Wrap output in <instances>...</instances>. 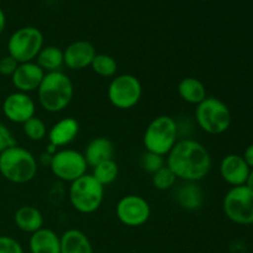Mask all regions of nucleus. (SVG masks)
Wrapping results in <instances>:
<instances>
[{"instance_id":"nucleus-1","label":"nucleus","mask_w":253,"mask_h":253,"mask_svg":"<svg viewBox=\"0 0 253 253\" xmlns=\"http://www.w3.org/2000/svg\"><path fill=\"white\" fill-rule=\"evenodd\" d=\"M211 156L203 143L193 138L178 141L166 156V166L182 182L204 179L211 169Z\"/></svg>"},{"instance_id":"nucleus-2","label":"nucleus","mask_w":253,"mask_h":253,"mask_svg":"<svg viewBox=\"0 0 253 253\" xmlns=\"http://www.w3.org/2000/svg\"><path fill=\"white\" fill-rule=\"evenodd\" d=\"M74 95V85L67 74L57 71L44 74L39 89L37 99L47 113H61L68 108Z\"/></svg>"},{"instance_id":"nucleus-3","label":"nucleus","mask_w":253,"mask_h":253,"mask_svg":"<svg viewBox=\"0 0 253 253\" xmlns=\"http://www.w3.org/2000/svg\"><path fill=\"white\" fill-rule=\"evenodd\" d=\"M36 157L25 147L16 145L0 153V174L14 184H26L37 174Z\"/></svg>"},{"instance_id":"nucleus-4","label":"nucleus","mask_w":253,"mask_h":253,"mask_svg":"<svg viewBox=\"0 0 253 253\" xmlns=\"http://www.w3.org/2000/svg\"><path fill=\"white\" fill-rule=\"evenodd\" d=\"M178 142V124L172 116L160 115L153 119L143 133V146L147 152L166 157Z\"/></svg>"},{"instance_id":"nucleus-5","label":"nucleus","mask_w":253,"mask_h":253,"mask_svg":"<svg viewBox=\"0 0 253 253\" xmlns=\"http://www.w3.org/2000/svg\"><path fill=\"white\" fill-rule=\"evenodd\" d=\"M105 187L91 174H84L71 183L69 203L76 211L81 214H93L104 202Z\"/></svg>"},{"instance_id":"nucleus-6","label":"nucleus","mask_w":253,"mask_h":253,"mask_svg":"<svg viewBox=\"0 0 253 253\" xmlns=\"http://www.w3.org/2000/svg\"><path fill=\"white\" fill-rule=\"evenodd\" d=\"M195 121L204 132L221 135L231 125V111L219 98L207 96L195 108Z\"/></svg>"},{"instance_id":"nucleus-7","label":"nucleus","mask_w":253,"mask_h":253,"mask_svg":"<svg viewBox=\"0 0 253 253\" xmlns=\"http://www.w3.org/2000/svg\"><path fill=\"white\" fill-rule=\"evenodd\" d=\"M7 54L17 63L34 62L43 47V35L37 27H20L7 40Z\"/></svg>"},{"instance_id":"nucleus-8","label":"nucleus","mask_w":253,"mask_h":253,"mask_svg":"<svg viewBox=\"0 0 253 253\" xmlns=\"http://www.w3.org/2000/svg\"><path fill=\"white\" fill-rule=\"evenodd\" d=\"M108 98L111 105L119 110L132 109L142 98V84L133 74H119L109 84Z\"/></svg>"},{"instance_id":"nucleus-9","label":"nucleus","mask_w":253,"mask_h":253,"mask_svg":"<svg viewBox=\"0 0 253 253\" xmlns=\"http://www.w3.org/2000/svg\"><path fill=\"white\" fill-rule=\"evenodd\" d=\"M222 209L234 224L253 225V190L246 185L232 187L224 197Z\"/></svg>"},{"instance_id":"nucleus-10","label":"nucleus","mask_w":253,"mask_h":253,"mask_svg":"<svg viewBox=\"0 0 253 253\" xmlns=\"http://www.w3.org/2000/svg\"><path fill=\"white\" fill-rule=\"evenodd\" d=\"M49 168L57 179L73 183L86 174L88 165L82 152L72 148H62L52 156Z\"/></svg>"},{"instance_id":"nucleus-11","label":"nucleus","mask_w":253,"mask_h":253,"mask_svg":"<svg viewBox=\"0 0 253 253\" xmlns=\"http://www.w3.org/2000/svg\"><path fill=\"white\" fill-rule=\"evenodd\" d=\"M115 214L119 221L125 226L140 227L150 220V203L141 195H125L116 204Z\"/></svg>"},{"instance_id":"nucleus-12","label":"nucleus","mask_w":253,"mask_h":253,"mask_svg":"<svg viewBox=\"0 0 253 253\" xmlns=\"http://www.w3.org/2000/svg\"><path fill=\"white\" fill-rule=\"evenodd\" d=\"M2 114L9 121L14 124H25L34 118L36 113V103L30 94L14 91L5 96L2 101Z\"/></svg>"},{"instance_id":"nucleus-13","label":"nucleus","mask_w":253,"mask_h":253,"mask_svg":"<svg viewBox=\"0 0 253 253\" xmlns=\"http://www.w3.org/2000/svg\"><path fill=\"white\" fill-rule=\"evenodd\" d=\"M44 74L43 69L35 61L19 63L16 71L11 76V83L16 91L29 94L39 89Z\"/></svg>"},{"instance_id":"nucleus-14","label":"nucleus","mask_w":253,"mask_h":253,"mask_svg":"<svg viewBox=\"0 0 253 253\" xmlns=\"http://www.w3.org/2000/svg\"><path fill=\"white\" fill-rule=\"evenodd\" d=\"M95 56L96 51L93 43L84 40L74 41L63 51L64 66L71 71H82L91 66Z\"/></svg>"},{"instance_id":"nucleus-15","label":"nucleus","mask_w":253,"mask_h":253,"mask_svg":"<svg viewBox=\"0 0 253 253\" xmlns=\"http://www.w3.org/2000/svg\"><path fill=\"white\" fill-rule=\"evenodd\" d=\"M251 168L245 162L244 157L240 155H227L220 163V175L227 184L232 187L245 185Z\"/></svg>"},{"instance_id":"nucleus-16","label":"nucleus","mask_w":253,"mask_h":253,"mask_svg":"<svg viewBox=\"0 0 253 253\" xmlns=\"http://www.w3.org/2000/svg\"><path fill=\"white\" fill-rule=\"evenodd\" d=\"M173 198L182 209L195 211L204 204L205 194L198 182H182L173 188Z\"/></svg>"},{"instance_id":"nucleus-17","label":"nucleus","mask_w":253,"mask_h":253,"mask_svg":"<svg viewBox=\"0 0 253 253\" xmlns=\"http://www.w3.org/2000/svg\"><path fill=\"white\" fill-rule=\"evenodd\" d=\"M79 123L74 118H64L52 125L48 130L47 137L54 147H64L73 142L79 133Z\"/></svg>"},{"instance_id":"nucleus-18","label":"nucleus","mask_w":253,"mask_h":253,"mask_svg":"<svg viewBox=\"0 0 253 253\" xmlns=\"http://www.w3.org/2000/svg\"><path fill=\"white\" fill-rule=\"evenodd\" d=\"M84 158L86 161L88 167H95L96 165L105 161L114 160L115 155V146L111 140L108 137H95L91 141H89L88 145L85 146L83 152Z\"/></svg>"},{"instance_id":"nucleus-19","label":"nucleus","mask_w":253,"mask_h":253,"mask_svg":"<svg viewBox=\"0 0 253 253\" xmlns=\"http://www.w3.org/2000/svg\"><path fill=\"white\" fill-rule=\"evenodd\" d=\"M29 249L31 253H61V236L53 230L42 227L31 234Z\"/></svg>"},{"instance_id":"nucleus-20","label":"nucleus","mask_w":253,"mask_h":253,"mask_svg":"<svg viewBox=\"0 0 253 253\" xmlns=\"http://www.w3.org/2000/svg\"><path fill=\"white\" fill-rule=\"evenodd\" d=\"M43 215L32 205H22L15 211L14 222L19 230L26 234H34L43 227Z\"/></svg>"},{"instance_id":"nucleus-21","label":"nucleus","mask_w":253,"mask_h":253,"mask_svg":"<svg viewBox=\"0 0 253 253\" xmlns=\"http://www.w3.org/2000/svg\"><path fill=\"white\" fill-rule=\"evenodd\" d=\"M61 253H93V246L83 231L69 229L61 236Z\"/></svg>"},{"instance_id":"nucleus-22","label":"nucleus","mask_w":253,"mask_h":253,"mask_svg":"<svg viewBox=\"0 0 253 253\" xmlns=\"http://www.w3.org/2000/svg\"><path fill=\"white\" fill-rule=\"evenodd\" d=\"M178 94L183 101L198 105L207 98V88L200 79L195 77H185L178 84Z\"/></svg>"},{"instance_id":"nucleus-23","label":"nucleus","mask_w":253,"mask_h":253,"mask_svg":"<svg viewBox=\"0 0 253 253\" xmlns=\"http://www.w3.org/2000/svg\"><path fill=\"white\" fill-rule=\"evenodd\" d=\"M35 62L43 69L44 73L59 71V68L64 66L63 49L57 46H43Z\"/></svg>"},{"instance_id":"nucleus-24","label":"nucleus","mask_w":253,"mask_h":253,"mask_svg":"<svg viewBox=\"0 0 253 253\" xmlns=\"http://www.w3.org/2000/svg\"><path fill=\"white\" fill-rule=\"evenodd\" d=\"M91 69L103 78H114L118 72V62L113 56L106 53H96L91 62Z\"/></svg>"},{"instance_id":"nucleus-25","label":"nucleus","mask_w":253,"mask_h":253,"mask_svg":"<svg viewBox=\"0 0 253 253\" xmlns=\"http://www.w3.org/2000/svg\"><path fill=\"white\" fill-rule=\"evenodd\" d=\"M94 178L100 183L103 187L111 184L116 180L119 175V166L115 162V160H109L105 162H101L93 167V173H91Z\"/></svg>"},{"instance_id":"nucleus-26","label":"nucleus","mask_w":253,"mask_h":253,"mask_svg":"<svg viewBox=\"0 0 253 253\" xmlns=\"http://www.w3.org/2000/svg\"><path fill=\"white\" fill-rule=\"evenodd\" d=\"M22 131L29 140L36 141V142L44 140L47 137V133H48L46 124L36 116L22 124Z\"/></svg>"},{"instance_id":"nucleus-27","label":"nucleus","mask_w":253,"mask_h":253,"mask_svg":"<svg viewBox=\"0 0 253 253\" xmlns=\"http://www.w3.org/2000/svg\"><path fill=\"white\" fill-rule=\"evenodd\" d=\"M177 179L174 173L165 166L152 174V184L157 190H170L177 184Z\"/></svg>"},{"instance_id":"nucleus-28","label":"nucleus","mask_w":253,"mask_h":253,"mask_svg":"<svg viewBox=\"0 0 253 253\" xmlns=\"http://www.w3.org/2000/svg\"><path fill=\"white\" fill-rule=\"evenodd\" d=\"M140 165L146 172L151 173H156L157 170H160L161 168H163L166 166V157L160 155H156V153L152 152H147L146 151L142 156H141L140 160Z\"/></svg>"},{"instance_id":"nucleus-29","label":"nucleus","mask_w":253,"mask_h":253,"mask_svg":"<svg viewBox=\"0 0 253 253\" xmlns=\"http://www.w3.org/2000/svg\"><path fill=\"white\" fill-rule=\"evenodd\" d=\"M0 253H25L21 244L10 236H0Z\"/></svg>"},{"instance_id":"nucleus-30","label":"nucleus","mask_w":253,"mask_h":253,"mask_svg":"<svg viewBox=\"0 0 253 253\" xmlns=\"http://www.w3.org/2000/svg\"><path fill=\"white\" fill-rule=\"evenodd\" d=\"M16 145L17 142L15 140L14 135L11 133V131L6 127V125L0 123V153Z\"/></svg>"},{"instance_id":"nucleus-31","label":"nucleus","mask_w":253,"mask_h":253,"mask_svg":"<svg viewBox=\"0 0 253 253\" xmlns=\"http://www.w3.org/2000/svg\"><path fill=\"white\" fill-rule=\"evenodd\" d=\"M17 66H19L17 61H15L9 54L1 57L0 58V76L11 77L14 74V72L16 71Z\"/></svg>"},{"instance_id":"nucleus-32","label":"nucleus","mask_w":253,"mask_h":253,"mask_svg":"<svg viewBox=\"0 0 253 253\" xmlns=\"http://www.w3.org/2000/svg\"><path fill=\"white\" fill-rule=\"evenodd\" d=\"M242 157H244L245 162L247 163V166H249L251 169H253V143H251V145L245 150L244 156H242Z\"/></svg>"},{"instance_id":"nucleus-33","label":"nucleus","mask_w":253,"mask_h":253,"mask_svg":"<svg viewBox=\"0 0 253 253\" xmlns=\"http://www.w3.org/2000/svg\"><path fill=\"white\" fill-rule=\"evenodd\" d=\"M5 26H6V16H5V12L0 7V35L4 32Z\"/></svg>"},{"instance_id":"nucleus-34","label":"nucleus","mask_w":253,"mask_h":253,"mask_svg":"<svg viewBox=\"0 0 253 253\" xmlns=\"http://www.w3.org/2000/svg\"><path fill=\"white\" fill-rule=\"evenodd\" d=\"M245 185H246L247 188H250V189H251V190H253V169L250 170L249 177H247Z\"/></svg>"}]
</instances>
